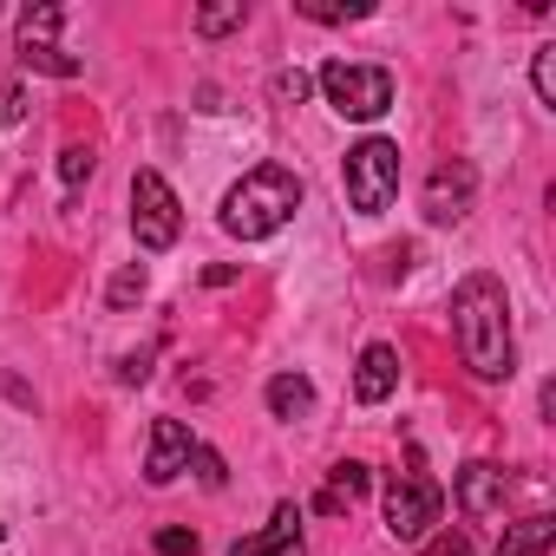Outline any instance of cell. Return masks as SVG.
I'll list each match as a JSON object with an SVG mask.
<instances>
[{"mask_svg":"<svg viewBox=\"0 0 556 556\" xmlns=\"http://www.w3.org/2000/svg\"><path fill=\"white\" fill-rule=\"evenodd\" d=\"M302 543V510L295 504H275V517H268V530H255V536H242L229 556H289Z\"/></svg>","mask_w":556,"mask_h":556,"instance_id":"11","label":"cell"},{"mask_svg":"<svg viewBox=\"0 0 556 556\" xmlns=\"http://www.w3.org/2000/svg\"><path fill=\"white\" fill-rule=\"evenodd\" d=\"M341 184H348V203L361 216H380L400 197V144L393 138H361L341 164Z\"/></svg>","mask_w":556,"mask_h":556,"instance_id":"3","label":"cell"},{"mask_svg":"<svg viewBox=\"0 0 556 556\" xmlns=\"http://www.w3.org/2000/svg\"><path fill=\"white\" fill-rule=\"evenodd\" d=\"M131 236H138V249H151V255L184 236V203H177V190H170L157 170H138V177H131Z\"/></svg>","mask_w":556,"mask_h":556,"instance_id":"6","label":"cell"},{"mask_svg":"<svg viewBox=\"0 0 556 556\" xmlns=\"http://www.w3.org/2000/svg\"><path fill=\"white\" fill-rule=\"evenodd\" d=\"M92 170H99V151H92V144H66V151H60V177H66L73 190H79Z\"/></svg>","mask_w":556,"mask_h":556,"instance_id":"21","label":"cell"},{"mask_svg":"<svg viewBox=\"0 0 556 556\" xmlns=\"http://www.w3.org/2000/svg\"><path fill=\"white\" fill-rule=\"evenodd\" d=\"M295 14H308V21H367L374 14V0H295Z\"/></svg>","mask_w":556,"mask_h":556,"instance_id":"15","label":"cell"},{"mask_svg":"<svg viewBox=\"0 0 556 556\" xmlns=\"http://www.w3.org/2000/svg\"><path fill=\"white\" fill-rule=\"evenodd\" d=\"M197 549H203V536H197V530H184V523L157 530V556H197Z\"/></svg>","mask_w":556,"mask_h":556,"instance_id":"22","label":"cell"},{"mask_svg":"<svg viewBox=\"0 0 556 556\" xmlns=\"http://www.w3.org/2000/svg\"><path fill=\"white\" fill-rule=\"evenodd\" d=\"M549 543H556V517L530 510V517L504 523V543H497V556H549Z\"/></svg>","mask_w":556,"mask_h":556,"instance_id":"13","label":"cell"},{"mask_svg":"<svg viewBox=\"0 0 556 556\" xmlns=\"http://www.w3.org/2000/svg\"><path fill=\"white\" fill-rule=\"evenodd\" d=\"M190 465H197V478H203L210 491H223V478H229V471H223V458H216L210 445H197V452H190Z\"/></svg>","mask_w":556,"mask_h":556,"instance_id":"23","label":"cell"},{"mask_svg":"<svg viewBox=\"0 0 556 556\" xmlns=\"http://www.w3.org/2000/svg\"><path fill=\"white\" fill-rule=\"evenodd\" d=\"M530 86H536V105L556 112V47H536V60H530Z\"/></svg>","mask_w":556,"mask_h":556,"instance_id":"19","label":"cell"},{"mask_svg":"<svg viewBox=\"0 0 556 556\" xmlns=\"http://www.w3.org/2000/svg\"><path fill=\"white\" fill-rule=\"evenodd\" d=\"M105 302H112V308H131V302H144V268H138V262H131V268H118L112 282H105Z\"/></svg>","mask_w":556,"mask_h":556,"instance_id":"20","label":"cell"},{"mask_svg":"<svg viewBox=\"0 0 556 556\" xmlns=\"http://www.w3.org/2000/svg\"><path fill=\"white\" fill-rule=\"evenodd\" d=\"M27 118V99H21V86L14 79H0V125H21Z\"/></svg>","mask_w":556,"mask_h":556,"instance_id":"24","label":"cell"},{"mask_svg":"<svg viewBox=\"0 0 556 556\" xmlns=\"http://www.w3.org/2000/svg\"><path fill=\"white\" fill-rule=\"evenodd\" d=\"M242 21H249L242 0H223V8H197V34H203V40H223V34H236Z\"/></svg>","mask_w":556,"mask_h":556,"instance_id":"16","label":"cell"},{"mask_svg":"<svg viewBox=\"0 0 556 556\" xmlns=\"http://www.w3.org/2000/svg\"><path fill=\"white\" fill-rule=\"evenodd\" d=\"M504 504H510V471L504 465H484L478 458V465L458 471V510L465 517H497Z\"/></svg>","mask_w":556,"mask_h":556,"instance_id":"9","label":"cell"},{"mask_svg":"<svg viewBox=\"0 0 556 556\" xmlns=\"http://www.w3.org/2000/svg\"><path fill=\"white\" fill-rule=\"evenodd\" d=\"M190 452H197V439H190L184 419H151V458H144V478H151V484H177V478L190 471Z\"/></svg>","mask_w":556,"mask_h":556,"instance_id":"8","label":"cell"},{"mask_svg":"<svg viewBox=\"0 0 556 556\" xmlns=\"http://www.w3.org/2000/svg\"><path fill=\"white\" fill-rule=\"evenodd\" d=\"M60 8H27L21 14V47H53V34H60Z\"/></svg>","mask_w":556,"mask_h":556,"instance_id":"17","label":"cell"},{"mask_svg":"<svg viewBox=\"0 0 556 556\" xmlns=\"http://www.w3.org/2000/svg\"><path fill=\"white\" fill-rule=\"evenodd\" d=\"M471 197H478V170H471L465 157L439 164V170L426 177V223H458V216L471 210Z\"/></svg>","mask_w":556,"mask_h":556,"instance_id":"7","label":"cell"},{"mask_svg":"<svg viewBox=\"0 0 556 556\" xmlns=\"http://www.w3.org/2000/svg\"><path fill=\"white\" fill-rule=\"evenodd\" d=\"M426 556H471V543L445 530V536H432V543H426Z\"/></svg>","mask_w":556,"mask_h":556,"instance_id":"26","label":"cell"},{"mask_svg":"<svg viewBox=\"0 0 556 556\" xmlns=\"http://www.w3.org/2000/svg\"><path fill=\"white\" fill-rule=\"evenodd\" d=\"M452 334H458V354L478 380H510L517 348H510V295L497 275L478 268L452 289Z\"/></svg>","mask_w":556,"mask_h":556,"instance_id":"1","label":"cell"},{"mask_svg":"<svg viewBox=\"0 0 556 556\" xmlns=\"http://www.w3.org/2000/svg\"><path fill=\"white\" fill-rule=\"evenodd\" d=\"M295 210H302V177L282 170V164H255L242 184H229L216 216H223V229L236 242H268L275 229H289Z\"/></svg>","mask_w":556,"mask_h":556,"instance_id":"2","label":"cell"},{"mask_svg":"<svg viewBox=\"0 0 556 556\" xmlns=\"http://www.w3.org/2000/svg\"><path fill=\"white\" fill-rule=\"evenodd\" d=\"M268 413H275V419H308V413H315V387H308L302 374H275V380H268Z\"/></svg>","mask_w":556,"mask_h":556,"instance_id":"14","label":"cell"},{"mask_svg":"<svg viewBox=\"0 0 556 556\" xmlns=\"http://www.w3.org/2000/svg\"><path fill=\"white\" fill-rule=\"evenodd\" d=\"M21 66L53 73V79H79V60H73V53H60V47H21Z\"/></svg>","mask_w":556,"mask_h":556,"instance_id":"18","label":"cell"},{"mask_svg":"<svg viewBox=\"0 0 556 556\" xmlns=\"http://www.w3.org/2000/svg\"><path fill=\"white\" fill-rule=\"evenodd\" d=\"M321 99H328L341 118H361V125H374V118L393 105V73H387V66L328 60V66H321Z\"/></svg>","mask_w":556,"mask_h":556,"instance_id":"4","label":"cell"},{"mask_svg":"<svg viewBox=\"0 0 556 556\" xmlns=\"http://www.w3.org/2000/svg\"><path fill=\"white\" fill-rule=\"evenodd\" d=\"M282 105H302V92H308V73H275V86H268Z\"/></svg>","mask_w":556,"mask_h":556,"instance_id":"25","label":"cell"},{"mask_svg":"<svg viewBox=\"0 0 556 556\" xmlns=\"http://www.w3.org/2000/svg\"><path fill=\"white\" fill-rule=\"evenodd\" d=\"M393 387H400V354L387 341H374L361 354V367H354V400L361 406H380V400H393Z\"/></svg>","mask_w":556,"mask_h":556,"instance_id":"10","label":"cell"},{"mask_svg":"<svg viewBox=\"0 0 556 556\" xmlns=\"http://www.w3.org/2000/svg\"><path fill=\"white\" fill-rule=\"evenodd\" d=\"M367 484H374V471H367L361 458H341V465L328 471V491H321L315 504H321L328 517H341V510H354V504L367 497Z\"/></svg>","mask_w":556,"mask_h":556,"instance_id":"12","label":"cell"},{"mask_svg":"<svg viewBox=\"0 0 556 556\" xmlns=\"http://www.w3.org/2000/svg\"><path fill=\"white\" fill-rule=\"evenodd\" d=\"M439 517H445V491L426 471H393L387 478V530L400 543H426Z\"/></svg>","mask_w":556,"mask_h":556,"instance_id":"5","label":"cell"},{"mask_svg":"<svg viewBox=\"0 0 556 556\" xmlns=\"http://www.w3.org/2000/svg\"><path fill=\"white\" fill-rule=\"evenodd\" d=\"M0 536H8V523H0Z\"/></svg>","mask_w":556,"mask_h":556,"instance_id":"28","label":"cell"},{"mask_svg":"<svg viewBox=\"0 0 556 556\" xmlns=\"http://www.w3.org/2000/svg\"><path fill=\"white\" fill-rule=\"evenodd\" d=\"M144 374H151V354H131V361L118 367V380H144Z\"/></svg>","mask_w":556,"mask_h":556,"instance_id":"27","label":"cell"}]
</instances>
